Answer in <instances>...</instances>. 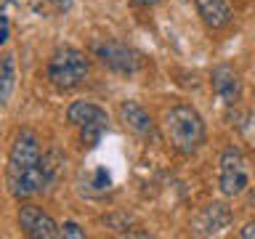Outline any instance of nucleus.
I'll return each instance as SVG.
<instances>
[{"mask_svg": "<svg viewBox=\"0 0 255 239\" xmlns=\"http://www.w3.org/2000/svg\"><path fill=\"white\" fill-rule=\"evenodd\" d=\"M165 135L181 154H194L205 143V120L189 104H175L165 115Z\"/></svg>", "mask_w": 255, "mask_h": 239, "instance_id": "f257e3e1", "label": "nucleus"}, {"mask_svg": "<svg viewBox=\"0 0 255 239\" xmlns=\"http://www.w3.org/2000/svg\"><path fill=\"white\" fill-rule=\"evenodd\" d=\"M197 3V13L202 16L205 27L218 32V29H226L231 21H234V11L226 0H194Z\"/></svg>", "mask_w": 255, "mask_h": 239, "instance_id": "9b49d317", "label": "nucleus"}, {"mask_svg": "<svg viewBox=\"0 0 255 239\" xmlns=\"http://www.w3.org/2000/svg\"><path fill=\"white\" fill-rule=\"evenodd\" d=\"M40 159H43V154H40L37 135L32 130H21L13 138L11 154H8V178H13V175H19L24 170H29V167L40 165Z\"/></svg>", "mask_w": 255, "mask_h": 239, "instance_id": "423d86ee", "label": "nucleus"}, {"mask_svg": "<svg viewBox=\"0 0 255 239\" xmlns=\"http://www.w3.org/2000/svg\"><path fill=\"white\" fill-rule=\"evenodd\" d=\"M138 5H154V3H159V0H135Z\"/></svg>", "mask_w": 255, "mask_h": 239, "instance_id": "dca6fc26", "label": "nucleus"}, {"mask_svg": "<svg viewBox=\"0 0 255 239\" xmlns=\"http://www.w3.org/2000/svg\"><path fill=\"white\" fill-rule=\"evenodd\" d=\"M16 88V59L13 53L0 56V107H5Z\"/></svg>", "mask_w": 255, "mask_h": 239, "instance_id": "f8f14e48", "label": "nucleus"}, {"mask_svg": "<svg viewBox=\"0 0 255 239\" xmlns=\"http://www.w3.org/2000/svg\"><path fill=\"white\" fill-rule=\"evenodd\" d=\"M210 83H213L215 96H218L223 104H229V107H234V104L242 99V80H239L237 69L229 67V64H218V67L213 69Z\"/></svg>", "mask_w": 255, "mask_h": 239, "instance_id": "1a4fd4ad", "label": "nucleus"}, {"mask_svg": "<svg viewBox=\"0 0 255 239\" xmlns=\"http://www.w3.org/2000/svg\"><path fill=\"white\" fill-rule=\"evenodd\" d=\"M67 120L75 127H80L83 141L88 143V146H96V143L101 141L104 130L109 127V115L99 107V104H93V101H75V104H69Z\"/></svg>", "mask_w": 255, "mask_h": 239, "instance_id": "7ed1b4c3", "label": "nucleus"}, {"mask_svg": "<svg viewBox=\"0 0 255 239\" xmlns=\"http://www.w3.org/2000/svg\"><path fill=\"white\" fill-rule=\"evenodd\" d=\"M120 120L125 122V127L138 135V138H146V141H157V127H154V120L149 117V112L135 101H123L120 104Z\"/></svg>", "mask_w": 255, "mask_h": 239, "instance_id": "9d476101", "label": "nucleus"}, {"mask_svg": "<svg viewBox=\"0 0 255 239\" xmlns=\"http://www.w3.org/2000/svg\"><path fill=\"white\" fill-rule=\"evenodd\" d=\"M59 231H61V237H69V239H85V231L75 221H67L64 226H59Z\"/></svg>", "mask_w": 255, "mask_h": 239, "instance_id": "ddd939ff", "label": "nucleus"}, {"mask_svg": "<svg viewBox=\"0 0 255 239\" xmlns=\"http://www.w3.org/2000/svg\"><path fill=\"white\" fill-rule=\"evenodd\" d=\"M229 223H231L229 205L213 202V205H207L197 213L194 223H191V231L199 234V237H213V234H221L223 229H229Z\"/></svg>", "mask_w": 255, "mask_h": 239, "instance_id": "6e6552de", "label": "nucleus"}, {"mask_svg": "<svg viewBox=\"0 0 255 239\" xmlns=\"http://www.w3.org/2000/svg\"><path fill=\"white\" fill-rule=\"evenodd\" d=\"M3 3H5V0H0V11H3Z\"/></svg>", "mask_w": 255, "mask_h": 239, "instance_id": "f3484780", "label": "nucleus"}, {"mask_svg": "<svg viewBox=\"0 0 255 239\" xmlns=\"http://www.w3.org/2000/svg\"><path fill=\"white\" fill-rule=\"evenodd\" d=\"M93 53L107 69L117 72V75H135L141 69V53L128 48L125 43H115V40H96Z\"/></svg>", "mask_w": 255, "mask_h": 239, "instance_id": "20e7f679", "label": "nucleus"}, {"mask_svg": "<svg viewBox=\"0 0 255 239\" xmlns=\"http://www.w3.org/2000/svg\"><path fill=\"white\" fill-rule=\"evenodd\" d=\"M48 3H53L56 8H69V3H72V0H48Z\"/></svg>", "mask_w": 255, "mask_h": 239, "instance_id": "2eb2a0df", "label": "nucleus"}, {"mask_svg": "<svg viewBox=\"0 0 255 239\" xmlns=\"http://www.w3.org/2000/svg\"><path fill=\"white\" fill-rule=\"evenodd\" d=\"M88 69H91V64H88L85 53L77 51V48L64 45L48 61V80L59 91H69V88H77L88 77Z\"/></svg>", "mask_w": 255, "mask_h": 239, "instance_id": "f03ea898", "label": "nucleus"}, {"mask_svg": "<svg viewBox=\"0 0 255 239\" xmlns=\"http://www.w3.org/2000/svg\"><path fill=\"white\" fill-rule=\"evenodd\" d=\"M19 226L27 237L32 239H53V237H61L59 231V223H56L48 213H43L40 207L35 205H24L19 210Z\"/></svg>", "mask_w": 255, "mask_h": 239, "instance_id": "0eeeda50", "label": "nucleus"}, {"mask_svg": "<svg viewBox=\"0 0 255 239\" xmlns=\"http://www.w3.org/2000/svg\"><path fill=\"white\" fill-rule=\"evenodd\" d=\"M239 237H242V239H253L255 237V223H247V226L239 231Z\"/></svg>", "mask_w": 255, "mask_h": 239, "instance_id": "4468645a", "label": "nucleus"}, {"mask_svg": "<svg viewBox=\"0 0 255 239\" xmlns=\"http://www.w3.org/2000/svg\"><path fill=\"white\" fill-rule=\"evenodd\" d=\"M250 186V173H247V159L239 149L229 146L221 154V191L226 197H239Z\"/></svg>", "mask_w": 255, "mask_h": 239, "instance_id": "39448f33", "label": "nucleus"}]
</instances>
